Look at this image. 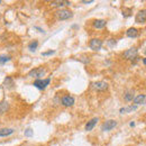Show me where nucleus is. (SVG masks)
Masks as SVG:
<instances>
[{
    "instance_id": "obj_6",
    "label": "nucleus",
    "mask_w": 146,
    "mask_h": 146,
    "mask_svg": "<svg viewBox=\"0 0 146 146\" xmlns=\"http://www.w3.org/2000/svg\"><path fill=\"white\" fill-rule=\"evenodd\" d=\"M92 88L96 91H106L108 89V83L105 81H97L92 83Z\"/></svg>"
},
{
    "instance_id": "obj_8",
    "label": "nucleus",
    "mask_w": 146,
    "mask_h": 146,
    "mask_svg": "<svg viewBox=\"0 0 146 146\" xmlns=\"http://www.w3.org/2000/svg\"><path fill=\"white\" fill-rule=\"evenodd\" d=\"M74 102H75V100H74V98L71 97V96H64L61 99V104L64 107H72L73 105H74Z\"/></svg>"
},
{
    "instance_id": "obj_21",
    "label": "nucleus",
    "mask_w": 146,
    "mask_h": 146,
    "mask_svg": "<svg viewBox=\"0 0 146 146\" xmlns=\"http://www.w3.org/2000/svg\"><path fill=\"white\" fill-rule=\"evenodd\" d=\"M10 60H11V57L9 55H1L0 56V64H5L6 62H8Z\"/></svg>"
},
{
    "instance_id": "obj_15",
    "label": "nucleus",
    "mask_w": 146,
    "mask_h": 146,
    "mask_svg": "<svg viewBox=\"0 0 146 146\" xmlns=\"http://www.w3.org/2000/svg\"><path fill=\"white\" fill-rule=\"evenodd\" d=\"M14 129L13 128H1L0 129V137H5V136H9L11 134H14Z\"/></svg>"
},
{
    "instance_id": "obj_28",
    "label": "nucleus",
    "mask_w": 146,
    "mask_h": 146,
    "mask_svg": "<svg viewBox=\"0 0 146 146\" xmlns=\"http://www.w3.org/2000/svg\"><path fill=\"white\" fill-rule=\"evenodd\" d=\"M129 125H130V127H134V126H135V123H130Z\"/></svg>"
},
{
    "instance_id": "obj_20",
    "label": "nucleus",
    "mask_w": 146,
    "mask_h": 146,
    "mask_svg": "<svg viewBox=\"0 0 146 146\" xmlns=\"http://www.w3.org/2000/svg\"><path fill=\"white\" fill-rule=\"evenodd\" d=\"M37 46H38V42H37V40H32V42L28 44V48H29V51H32V52H35V51H36Z\"/></svg>"
},
{
    "instance_id": "obj_13",
    "label": "nucleus",
    "mask_w": 146,
    "mask_h": 146,
    "mask_svg": "<svg viewBox=\"0 0 146 146\" xmlns=\"http://www.w3.org/2000/svg\"><path fill=\"white\" fill-rule=\"evenodd\" d=\"M126 35L129 38H136V37L138 36V31H137V28L131 27V28H129V29L126 31Z\"/></svg>"
},
{
    "instance_id": "obj_22",
    "label": "nucleus",
    "mask_w": 146,
    "mask_h": 146,
    "mask_svg": "<svg viewBox=\"0 0 146 146\" xmlns=\"http://www.w3.org/2000/svg\"><path fill=\"white\" fill-rule=\"evenodd\" d=\"M33 134H34V133H33V129H31V128H28V129L25 130V136H26V137H32Z\"/></svg>"
},
{
    "instance_id": "obj_9",
    "label": "nucleus",
    "mask_w": 146,
    "mask_h": 146,
    "mask_svg": "<svg viewBox=\"0 0 146 146\" xmlns=\"http://www.w3.org/2000/svg\"><path fill=\"white\" fill-rule=\"evenodd\" d=\"M135 21L138 23V24H144V23H145L146 21L145 9H143V10H141V11L137 13V15H136V17H135Z\"/></svg>"
},
{
    "instance_id": "obj_29",
    "label": "nucleus",
    "mask_w": 146,
    "mask_h": 146,
    "mask_svg": "<svg viewBox=\"0 0 146 146\" xmlns=\"http://www.w3.org/2000/svg\"><path fill=\"white\" fill-rule=\"evenodd\" d=\"M0 3H1V0H0Z\"/></svg>"
},
{
    "instance_id": "obj_16",
    "label": "nucleus",
    "mask_w": 146,
    "mask_h": 146,
    "mask_svg": "<svg viewBox=\"0 0 146 146\" xmlns=\"http://www.w3.org/2000/svg\"><path fill=\"white\" fill-rule=\"evenodd\" d=\"M124 99L126 101H128V102L133 101V99H134V91L133 90H127V91L124 93Z\"/></svg>"
},
{
    "instance_id": "obj_30",
    "label": "nucleus",
    "mask_w": 146,
    "mask_h": 146,
    "mask_svg": "<svg viewBox=\"0 0 146 146\" xmlns=\"http://www.w3.org/2000/svg\"><path fill=\"white\" fill-rule=\"evenodd\" d=\"M0 16H1V14H0Z\"/></svg>"
},
{
    "instance_id": "obj_5",
    "label": "nucleus",
    "mask_w": 146,
    "mask_h": 146,
    "mask_svg": "<svg viewBox=\"0 0 146 146\" xmlns=\"http://www.w3.org/2000/svg\"><path fill=\"white\" fill-rule=\"evenodd\" d=\"M102 40L100 38H92L89 43V46L92 51H100L102 47Z\"/></svg>"
},
{
    "instance_id": "obj_1",
    "label": "nucleus",
    "mask_w": 146,
    "mask_h": 146,
    "mask_svg": "<svg viewBox=\"0 0 146 146\" xmlns=\"http://www.w3.org/2000/svg\"><path fill=\"white\" fill-rule=\"evenodd\" d=\"M123 55H124V57H125L126 60H130V61L136 60V57L138 56V50H137L136 47L128 48V50H126V51L124 52Z\"/></svg>"
},
{
    "instance_id": "obj_2",
    "label": "nucleus",
    "mask_w": 146,
    "mask_h": 146,
    "mask_svg": "<svg viewBox=\"0 0 146 146\" xmlns=\"http://www.w3.org/2000/svg\"><path fill=\"white\" fill-rule=\"evenodd\" d=\"M73 17V13L69 9H61L57 11V18L60 20H66Z\"/></svg>"
},
{
    "instance_id": "obj_26",
    "label": "nucleus",
    "mask_w": 146,
    "mask_h": 146,
    "mask_svg": "<svg viewBox=\"0 0 146 146\" xmlns=\"http://www.w3.org/2000/svg\"><path fill=\"white\" fill-rule=\"evenodd\" d=\"M109 44H110V46L115 45V44H116V40H109Z\"/></svg>"
},
{
    "instance_id": "obj_23",
    "label": "nucleus",
    "mask_w": 146,
    "mask_h": 146,
    "mask_svg": "<svg viewBox=\"0 0 146 146\" xmlns=\"http://www.w3.org/2000/svg\"><path fill=\"white\" fill-rule=\"evenodd\" d=\"M131 9H127V10H123V15H124V17H128V16H130V14L128 13V11H130Z\"/></svg>"
},
{
    "instance_id": "obj_10",
    "label": "nucleus",
    "mask_w": 146,
    "mask_h": 146,
    "mask_svg": "<svg viewBox=\"0 0 146 146\" xmlns=\"http://www.w3.org/2000/svg\"><path fill=\"white\" fill-rule=\"evenodd\" d=\"M106 24H107V21L105 19H96L93 21V27L97 29H102L106 27Z\"/></svg>"
},
{
    "instance_id": "obj_25",
    "label": "nucleus",
    "mask_w": 146,
    "mask_h": 146,
    "mask_svg": "<svg viewBox=\"0 0 146 146\" xmlns=\"http://www.w3.org/2000/svg\"><path fill=\"white\" fill-rule=\"evenodd\" d=\"M82 3H93V0H89V1H86V0H82Z\"/></svg>"
},
{
    "instance_id": "obj_4",
    "label": "nucleus",
    "mask_w": 146,
    "mask_h": 146,
    "mask_svg": "<svg viewBox=\"0 0 146 146\" xmlns=\"http://www.w3.org/2000/svg\"><path fill=\"white\" fill-rule=\"evenodd\" d=\"M46 73V69H43V68H36V69H33L31 72L28 73V76H32V78H37V79H40L45 75Z\"/></svg>"
},
{
    "instance_id": "obj_17",
    "label": "nucleus",
    "mask_w": 146,
    "mask_h": 146,
    "mask_svg": "<svg viewBox=\"0 0 146 146\" xmlns=\"http://www.w3.org/2000/svg\"><path fill=\"white\" fill-rule=\"evenodd\" d=\"M3 84H5V87H7V88H13L14 87V80H13V78L11 76H7L6 79H5V81H3Z\"/></svg>"
},
{
    "instance_id": "obj_24",
    "label": "nucleus",
    "mask_w": 146,
    "mask_h": 146,
    "mask_svg": "<svg viewBox=\"0 0 146 146\" xmlns=\"http://www.w3.org/2000/svg\"><path fill=\"white\" fill-rule=\"evenodd\" d=\"M54 54V51H47V52H44V53H42L43 56H47V55H52Z\"/></svg>"
},
{
    "instance_id": "obj_11",
    "label": "nucleus",
    "mask_w": 146,
    "mask_h": 146,
    "mask_svg": "<svg viewBox=\"0 0 146 146\" xmlns=\"http://www.w3.org/2000/svg\"><path fill=\"white\" fill-rule=\"evenodd\" d=\"M145 99H146V96L143 93V94H138L136 98H134V104L137 106V105H144L145 104Z\"/></svg>"
},
{
    "instance_id": "obj_12",
    "label": "nucleus",
    "mask_w": 146,
    "mask_h": 146,
    "mask_svg": "<svg viewBox=\"0 0 146 146\" xmlns=\"http://www.w3.org/2000/svg\"><path fill=\"white\" fill-rule=\"evenodd\" d=\"M98 118L96 117V118H92L91 120H89L88 123H87V125H86V130H88V131H90V130H92L93 128H94V126L97 125V123H98Z\"/></svg>"
},
{
    "instance_id": "obj_27",
    "label": "nucleus",
    "mask_w": 146,
    "mask_h": 146,
    "mask_svg": "<svg viewBox=\"0 0 146 146\" xmlns=\"http://www.w3.org/2000/svg\"><path fill=\"white\" fill-rule=\"evenodd\" d=\"M142 62H143V64H144V65H145V64H146V58H145V57H144V58H143V61H142Z\"/></svg>"
},
{
    "instance_id": "obj_18",
    "label": "nucleus",
    "mask_w": 146,
    "mask_h": 146,
    "mask_svg": "<svg viewBox=\"0 0 146 146\" xmlns=\"http://www.w3.org/2000/svg\"><path fill=\"white\" fill-rule=\"evenodd\" d=\"M51 6H52V7H57V8H62V7L65 6V1H62V0L52 1V2H51Z\"/></svg>"
},
{
    "instance_id": "obj_14",
    "label": "nucleus",
    "mask_w": 146,
    "mask_h": 146,
    "mask_svg": "<svg viewBox=\"0 0 146 146\" xmlns=\"http://www.w3.org/2000/svg\"><path fill=\"white\" fill-rule=\"evenodd\" d=\"M8 109H9V102L6 101V100L1 101V102H0V115L6 113V112L8 111Z\"/></svg>"
},
{
    "instance_id": "obj_19",
    "label": "nucleus",
    "mask_w": 146,
    "mask_h": 146,
    "mask_svg": "<svg viewBox=\"0 0 146 146\" xmlns=\"http://www.w3.org/2000/svg\"><path fill=\"white\" fill-rule=\"evenodd\" d=\"M136 109H137V106L134 105V106H129V107L121 108V109H120V112H121V113H124V112H131V111H134V110H136Z\"/></svg>"
},
{
    "instance_id": "obj_3",
    "label": "nucleus",
    "mask_w": 146,
    "mask_h": 146,
    "mask_svg": "<svg viewBox=\"0 0 146 146\" xmlns=\"http://www.w3.org/2000/svg\"><path fill=\"white\" fill-rule=\"evenodd\" d=\"M50 82H51V79L50 78H47V79H45V80H42V79H37L36 81H34V87H36L37 89H39V90H44L48 84H50Z\"/></svg>"
},
{
    "instance_id": "obj_7",
    "label": "nucleus",
    "mask_w": 146,
    "mask_h": 146,
    "mask_svg": "<svg viewBox=\"0 0 146 146\" xmlns=\"http://www.w3.org/2000/svg\"><path fill=\"white\" fill-rule=\"evenodd\" d=\"M116 126H117V121H116V120H113V119H108V120H106V121L102 124L101 129H102L104 131H109L111 129H113Z\"/></svg>"
}]
</instances>
